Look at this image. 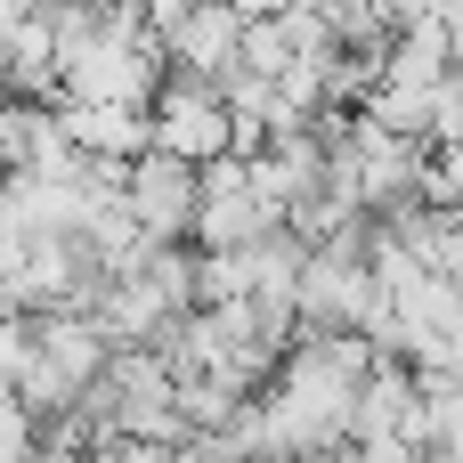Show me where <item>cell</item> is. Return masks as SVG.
Segmentation results:
<instances>
[{"instance_id":"1","label":"cell","mask_w":463,"mask_h":463,"mask_svg":"<svg viewBox=\"0 0 463 463\" xmlns=\"http://www.w3.org/2000/svg\"><path fill=\"white\" fill-rule=\"evenodd\" d=\"M195 203H203V163H187L155 138L122 163V212L138 220V236H155V244L195 236Z\"/></svg>"},{"instance_id":"2","label":"cell","mask_w":463,"mask_h":463,"mask_svg":"<svg viewBox=\"0 0 463 463\" xmlns=\"http://www.w3.org/2000/svg\"><path fill=\"white\" fill-rule=\"evenodd\" d=\"M146 122H155V146L187 155V163H212L236 146V106L220 81H195V73H163L155 98H146Z\"/></svg>"},{"instance_id":"3","label":"cell","mask_w":463,"mask_h":463,"mask_svg":"<svg viewBox=\"0 0 463 463\" xmlns=\"http://www.w3.org/2000/svg\"><path fill=\"white\" fill-rule=\"evenodd\" d=\"M244 0H195L171 33H163V73H195V81H220L236 57H244Z\"/></svg>"}]
</instances>
